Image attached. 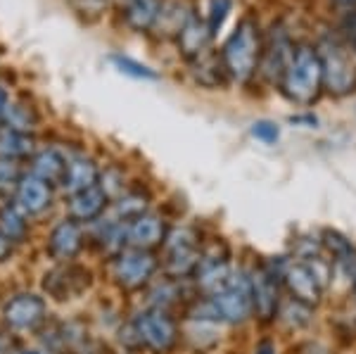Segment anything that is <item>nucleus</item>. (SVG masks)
I'll list each match as a JSON object with an SVG mask.
<instances>
[{"instance_id":"obj_1","label":"nucleus","mask_w":356,"mask_h":354,"mask_svg":"<svg viewBox=\"0 0 356 354\" xmlns=\"http://www.w3.org/2000/svg\"><path fill=\"white\" fill-rule=\"evenodd\" d=\"M191 321H204L214 326H245L254 319V300L247 276V266H238L228 283L214 295H197L188 307Z\"/></svg>"},{"instance_id":"obj_2","label":"nucleus","mask_w":356,"mask_h":354,"mask_svg":"<svg viewBox=\"0 0 356 354\" xmlns=\"http://www.w3.org/2000/svg\"><path fill=\"white\" fill-rule=\"evenodd\" d=\"M280 90L295 105H314L323 90V65L318 50L312 45H297L288 70L283 74Z\"/></svg>"},{"instance_id":"obj_3","label":"nucleus","mask_w":356,"mask_h":354,"mask_svg":"<svg viewBox=\"0 0 356 354\" xmlns=\"http://www.w3.org/2000/svg\"><path fill=\"white\" fill-rule=\"evenodd\" d=\"M261 53L264 50L259 41V26H257L254 19L245 17L221 48L223 70L235 81H250L257 74V70H259Z\"/></svg>"},{"instance_id":"obj_4","label":"nucleus","mask_w":356,"mask_h":354,"mask_svg":"<svg viewBox=\"0 0 356 354\" xmlns=\"http://www.w3.org/2000/svg\"><path fill=\"white\" fill-rule=\"evenodd\" d=\"M164 271L166 276L186 281L193 278L197 269L200 259H202L204 245L202 236L195 226H174L169 228L164 241Z\"/></svg>"},{"instance_id":"obj_5","label":"nucleus","mask_w":356,"mask_h":354,"mask_svg":"<svg viewBox=\"0 0 356 354\" xmlns=\"http://www.w3.org/2000/svg\"><path fill=\"white\" fill-rule=\"evenodd\" d=\"M268 266L283 283V290L292 300L304 302L309 307H318L323 302L325 288L318 283L316 273L307 259H295V257H271L266 259Z\"/></svg>"},{"instance_id":"obj_6","label":"nucleus","mask_w":356,"mask_h":354,"mask_svg":"<svg viewBox=\"0 0 356 354\" xmlns=\"http://www.w3.org/2000/svg\"><path fill=\"white\" fill-rule=\"evenodd\" d=\"M131 326L136 330L140 347L154 354H171L181 340L178 321L171 316V312L159 309V307H147V309L138 312Z\"/></svg>"},{"instance_id":"obj_7","label":"nucleus","mask_w":356,"mask_h":354,"mask_svg":"<svg viewBox=\"0 0 356 354\" xmlns=\"http://www.w3.org/2000/svg\"><path fill=\"white\" fill-rule=\"evenodd\" d=\"M316 50L323 65V88L337 98L352 93L356 88V62L347 45H342L337 38L325 36Z\"/></svg>"},{"instance_id":"obj_8","label":"nucleus","mask_w":356,"mask_h":354,"mask_svg":"<svg viewBox=\"0 0 356 354\" xmlns=\"http://www.w3.org/2000/svg\"><path fill=\"white\" fill-rule=\"evenodd\" d=\"M247 276L252 285V300H254V319L264 326L275 323L278 309L283 305V283L268 266L266 259L254 262L247 266Z\"/></svg>"},{"instance_id":"obj_9","label":"nucleus","mask_w":356,"mask_h":354,"mask_svg":"<svg viewBox=\"0 0 356 354\" xmlns=\"http://www.w3.org/2000/svg\"><path fill=\"white\" fill-rule=\"evenodd\" d=\"M157 269H159V259L150 250L126 248L124 252H119L114 257L112 278L119 288L134 293V290H140V288H145V285H150Z\"/></svg>"},{"instance_id":"obj_10","label":"nucleus","mask_w":356,"mask_h":354,"mask_svg":"<svg viewBox=\"0 0 356 354\" xmlns=\"http://www.w3.org/2000/svg\"><path fill=\"white\" fill-rule=\"evenodd\" d=\"M233 271L235 266L231 262V252H228L226 243L216 241L214 245L204 248L202 259H200L197 269L193 273V285L200 295H214L228 283Z\"/></svg>"},{"instance_id":"obj_11","label":"nucleus","mask_w":356,"mask_h":354,"mask_svg":"<svg viewBox=\"0 0 356 354\" xmlns=\"http://www.w3.org/2000/svg\"><path fill=\"white\" fill-rule=\"evenodd\" d=\"M5 321L15 330H33L45 321V300L33 293L17 295L5 305Z\"/></svg>"},{"instance_id":"obj_12","label":"nucleus","mask_w":356,"mask_h":354,"mask_svg":"<svg viewBox=\"0 0 356 354\" xmlns=\"http://www.w3.org/2000/svg\"><path fill=\"white\" fill-rule=\"evenodd\" d=\"M292 53H295V48L290 45L283 29H273L271 41H268L266 50L261 53V62H259L261 77L266 79V81L280 86V81H283V74H285V70H288V65L292 60Z\"/></svg>"},{"instance_id":"obj_13","label":"nucleus","mask_w":356,"mask_h":354,"mask_svg":"<svg viewBox=\"0 0 356 354\" xmlns=\"http://www.w3.org/2000/svg\"><path fill=\"white\" fill-rule=\"evenodd\" d=\"M88 285H90V273L72 264L57 266L50 273H45V281H43V288L60 302L81 295Z\"/></svg>"},{"instance_id":"obj_14","label":"nucleus","mask_w":356,"mask_h":354,"mask_svg":"<svg viewBox=\"0 0 356 354\" xmlns=\"http://www.w3.org/2000/svg\"><path fill=\"white\" fill-rule=\"evenodd\" d=\"M83 243H86V233L81 221L62 219L48 238V252L57 262H72L83 250Z\"/></svg>"},{"instance_id":"obj_15","label":"nucleus","mask_w":356,"mask_h":354,"mask_svg":"<svg viewBox=\"0 0 356 354\" xmlns=\"http://www.w3.org/2000/svg\"><path fill=\"white\" fill-rule=\"evenodd\" d=\"M166 221L162 219L159 214L154 212H147L143 216H138L129 224V248H136V250H152L164 245L166 241Z\"/></svg>"},{"instance_id":"obj_16","label":"nucleus","mask_w":356,"mask_h":354,"mask_svg":"<svg viewBox=\"0 0 356 354\" xmlns=\"http://www.w3.org/2000/svg\"><path fill=\"white\" fill-rule=\"evenodd\" d=\"M53 202V191L50 184H45L43 179H38L36 174L22 176V181L17 184V209L24 214H43Z\"/></svg>"},{"instance_id":"obj_17","label":"nucleus","mask_w":356,"mask_h":354,"mask_svg":"<svg viewBox=\"0 0 356 354\" xmlns=\"http://www.w3.org/2000/svg\"><path fill=\"white\" fill-rule=\"evenodd\" d=\"M110 195L102 186H93L88 191H81L76 195H69V214L76 221H97L105 212Z\"/></svg>"},{"instance_id":"obj_18","label":"nucleus","mask_w":356,"mask_h":354,"mask_svg":"<svg viewBox=\"0 0 356 354\" xmlns=\"http://www.w3.org/2000/svg\"><path fill=\"white\" fill-rule=\"evenodd\" d=\"M321 243H323V252H328L332 257V264L344 269L349 278L356 269V248L344 233L335 231V228H325L321 233Z\"/></svg>"},{"instance_id":"obj_19","label":"nucleus","mask_w":356,"mask_h":354,"mask_svg":"<svg viewBox=\"0 0 356 354\" xmlns=\"http://www.w3.org/2000/svg\"><path fill=\"white\" fill-rule=\"evenodd\" d=\"M124 22L136 31H147L154 26L159 13H162V0H119Z\"/></svg>"},{"instance_id":"obj_20","label":"nucleus","mask_w":356,"mask_h":354,"mask_svg":"<svg viewBox=\"0 0 356 354\" xmlns=\"http://www.w3.org/2000/svg\"><path fill=\"white\" fill-rule=\"evenodd\" d=\"M93 186H100V169H97L93 159H86V157L69 159L65 184H62V188H65L69 195H76V193L88 191Z\"/></svg>"},{"instance_id":"obj_21","label":"nucleus","mask_w":356,"mask_h":354,"mask_svg":"<svg viewBox=\"0 0 356 354\" xmlns=\"http://www.w3.org/2000/svg\"><path fill=\"white\" fill-rule=\"evenodd\" d=\"M211 38V31L207 26V22H202L200 17L191 15V19L186 22V26L178 33V45H181V53L188 60H197L200 55H204V48Z\"/></svg>"},{"instance_id":"obj_22","label":"nucleus","mask_w":356,"mask_h":354,"mask_svg":"<svg viewBox=\"0 0 356 354\" xmlns=\"http://www.w3.org/2000/svg\"><path fill=\"white\" fill-rule=\"evenodd\" d=\"M69 169V159L62 155L57 147H48V150L38 152L33 159V171L38 179H43L50 186H62L65 184V176Z\"/></svg>"},{"instance_id":"obj_23","label":"nucleus","mask_w":356,"mask_h":354,"mask_svg":"<svg viewBox=\"0 0 356 354\" xmlns=\"http://www.w3.org/2000/svg\"><path fill=\"white\" fill-rule=\"evenodd\" d=\"M314 312H316L314 307L288 298V300H283V305H280L278 319H275V321H278L285 330H290V333H300V330H307L316 321Z\"/></svg>"},{"instance_id":"obj_24","label":"nucleus","mask_w":356,"mask_h":354,"mask_svg":"<svg viewBox=\"0 0 356 354\" xmlns=\"http://www.w3.org/2000/svg\"><path fill=\"white\" fill-rule=\"evenodd\" d=\"M186 298V290H183V281L178 278L166 276L162 281H157L150 290V307H159V309L171 312L176 305H181Z\"/></svg>"},{"instance_id":"obj_25","label":"nucleus","mask_w":356,"mask_h":354,"mask_svg":"<svg viewBox=\"0 0 356 354\" xmlns=\"http://www.w3.org/2000/svg\"><path fill=\"white\" fill-rule=\"evenodd\" d=\"M147 204H150V198L140 191H129V193H122L119 200L114 202V212H117V219L119 221H134L138 216L147 214Z\"/></svg>"},{"instance_id":"obj_26","label":"nucleus","mask_w":356,"mask_h":354,"mask_svg":"<svg viewBox=\"0 0 356 354\" xmlns=\"http://www.w3.org/2000/svg\"><path fill=\"white\" fill-rule=\"evenodd\" d=\"M195 62V79H197V83L207 86V88H216L219 83H223V67H219V62L214 60L211 55H200Z\"/></svg>"},{"instance_id":"obj_27","label":"nucleus","mask_w":356,"mask_h":354,"mask_svg":"<svg viewBox=\"0 0 356 354\" xmlns=\"http://www.w3.org/2000/svg\"><path fill=\"white\" fill-rule=\"evenodd\" d=\"M33 150V140L29 138L26 134H19V131H5L0 136V155L8 159H17V157H26L29 152Z\"/></svg>"},{"instance_id":"obj_28","label":"nucleus","mask_w":356,"mask_h":354,"mask_svg":"<svg viewBox=\"0 0 356 354\" xmlns=\"http://www.w3.org/2000/svg\"><path fill=\"white\" fill-rule=\"evenodd\" d=\"M3 117L8 119L10 131L29 134V131L36 127V114H33L31 107H24V105H8L3 110Z\"/></svg>"},{"instance_id":"obj_29","label":"nucleus","mask_w":356,"mask_h":354,"mask_svg":"<svg viewBox=\"0 0 356 354\" xmlns=\"http://www.w3.org/2000/svg\"><path fill=\"white\" fill-rule=\"evenodd\" d=\"M0 233H3L8 241H22L26 233V221L24 216H22L19 212H17L15 207L10 209H3L0 212Z\"/></svg>"},{"instance_id":"obj_30","label":"nucleus","mask_w":356,"mask_h":354,"mask_svg":"<svg viewBox=\"0 0 356 354\" xmlns=\"http://www.w3.org/2000/svg\"><path fill=\"white\" fill-rule=\"evenodd\" d=\"M110 62H112L114 67H117L119 72L126 74V77H131V79H150V81H154V79L159 77V74L154 72V70H150V67H145V65H140V62L134 60V57H129V55H112Z\"/></svg>"},{"instance_id":"obj_31","label":"nucleus","mask_w":356,"mask_h":354,"mask_svg":"<svg viewBox=\"0 0 356 354\" xmlns=\"http://www.w3.org/2000/svg\"><path fill=\"white\" fill-rule=\"evenodd\" d=\"M233 10V0H209V17H207V26H209L211 36L219 33V29L223 26L226 17Z\"/></svg>"},{"instance_id":"obj_32","label":"nucleus","mask_w":356,"mask_h":354,"mask_svg":"<svg viewBox=\"0 0 356 354\" xmlns=\"http://www.w3.org/2000/svg\"><path fill=\"white\" fill-rule=\"evenodd\" d=\"M252 136H254L257 140L266 143V145H273V143H278L280 138V129L278 124L271 122V119H259V122L252 124Z\"/></svg>"},{"instance_id":"obj_33","label":"nucleus","mask_w":356,"mask_h":354,"mask_svg":"<svg viewBox=\"0 0 356 354\" xmlns=\"http://www.w3.org/2000/svg\"><path fill=\"white\" fill-rule=\"evenodd\" d=\"M19 167L15 164V159L3 157L0 159V186H13L19 184Z\"/></svg>"},{"instance_id":"obj_34","label":"nucleus","mask_w":356,"mask_h":354,"mask_svg":"<svg viewBox=\"0 0 356 354\" xmlns=\"http://www.w3.org/2000/svg\"><path fill=\"white\" fill-rule=\"evenodd\" d=\"M295 354H335L328 345H323L321 340H304L295 345Z\"/></svg>"},{"instance_id":"obj_35","label":"nucleus","mask_w":356,"mask_h":354,"mask_svg":"<svg viewBox=\"0 0 356 354\" xmlns=\"http://www.w3.org/2000/svg\"><path fill=\"white\" fill-rule=\"evenodd\" d=\"M107 3L110 0H74V5H76V10L81 15H100L107 8Z\"/></svg>"},{"instance_id":"obj_36","label":"nucleus","mask_w":356,"mask_h":354,"mask_svg":"<svg viewBox=\"0 0 356 354\" xmlns=\"http://www.w3.org/2000/svg\"><path fill=\"white\" fill-rule=\"evenodd\" d=\"M250 354H280V347L273 338H259L252 345Z\"/></svg>"},{"instance_id":"obj_37","label":"nucleus","mask_w":356,"mask_h":354,"mask_svg":"<svg viewBox=\"0 0 356 354\" xmlns=\"http://www.w3.org/2000/svg\"><path fill=\"white\" fill-rule=\"evenodd\" d=\"M332 5L344 13H356V0H332Z\"/></svg>"},{"instance_id":"obj_38","label":"nucleus","mask_w":356,"mask_h":354,"mask_svg":"<svg viewBox=\"0 0 356 354\" xmlns=\"http://www.w3.org/2000/svg\"><path fill=\"white\" fill-rule=\"evenodd\" d=\"M10 250H13V241H8V238L0 233V259H5V257L10 255Z\"/></svg>"},{"instance_id":"obj_39","label":"nucleus","mask_w":356,"mask_h":354,"mask_svg":"<svg viewBox=\"0 0 356 354\" xmlns=\"http://www.w3.org/2000/svg\"><path fill=\"white\" fill-rule=\"evenodd\" d=\"M344 29L352 33V38H356V13H349V17L344 19Z\"/></svg>"},{"instance_id":"obj_40","label":"nucleus","mask_w":356,"mask_h":354,"mask_svg":"<svg viewBox=\"0 0 356 354\" xmlns=\"http://www.w3.org/2000/svg\"><path fill=\"white\" fill-rule=\"evenodd\" d=\"M290 122H295V124H309V127H316V117H292Z\"/></svg>"},{"instance_id":"obj_41","label":"nucleus","mask_w":356,"mask_h":354,"mask_svg":"<svg viewBox=\"0 0 356 354\" xmlns=\"http://www.w3.org/2000/svg\"><path fill=\"white\" fill-rule=\"evenodd\" d=\"M10 105V100H8V93H5V88L0 86V114H3V110L5 107Z\"/></svg>"},{"instance_id":"obj_42","label":"nucleus","mask_w":356,"mask_h":354,"mask_svg":"<svg viewBox=\"0 0 356 354\" xmlns=\"http://www.w3.org/2000/svg\"><path fill=\"white\" fill-rule=\"evenodd\" d=\"M349 283H352V293H354V298H356V269L352 273V278H349Z\"/></svg>"},{"instance_id":"obj_43","label":"nucleus","mask_w":356,"mask_h":354,"mask_svg":"<svg viewBox=\"0 0 356 354\" xmlns=\"http://www.w3.org/2000/svg\"><path fill=\"white\" fill-rule=\"evenodd\" d=\"M22 354H41V352H36V350H26V352H22Z\"/></svg>"},{"instance_id":"obj_44","label":"nucleus","mask_w":356,"mask_h":354,"mask_svg":"<svg viewBox=\"0 0 356 354\" xmlns=\"http://www.w3.org/2000/svg\"><path fill=\"white\" fill-rule=\"evenodd\" d=\"M352 41H354V53H356V38H352Z\"/></svg>"}]
</instances>
